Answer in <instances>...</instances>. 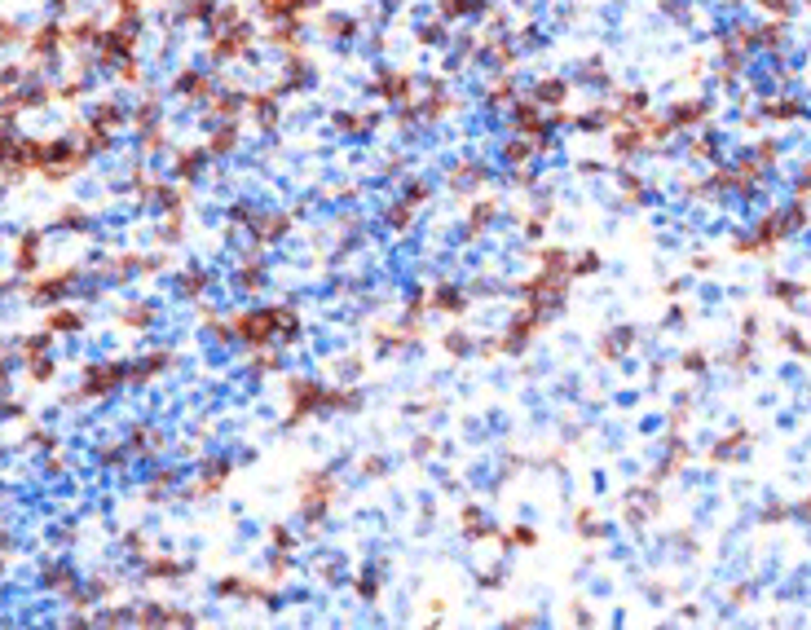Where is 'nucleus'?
<instances>
[{"instance_id":"obj_1","label":"nucleus","mask_w":811,"mask_h":630,"mask_svg":"<svg viewBox=\"0 0 811 630\" xmlns=\"http://www.w3.org/2000/svg\"><path fill=\"white\" fill-rule=\"evenodd\" d=\"M119 375H124L119 366H111V371H93V375H89V392H106V388H115Z\"/></svg>"},{"instance_id":"obj_2","label":"nucleus","mask_w":811,"mask_h":630,"mask_svg":"<svg viewBox=\"0 0 811 630\" xmlns=\"http://www.w3.org/2000/svg\"><path fill=\"white\" fill-rule=\"evenodd\" d=\"M54 326H58V331H66V326L75 331V326H80V318H75V313H58V318H54Z\"/></svg>"},{"instance_id":"obj_3","label":"nucleus","mask_w":811,"mask_h":630,"mask_svg":"<svg viewBox=\"0 0 811 630\" xmlns=\"http://www.w3.org/2000/svg\"><path fill=\"white\" fill-rule=\"evenodd\" d=\"M763 5H767V9H780V14H785V0H763Z\"/></svg>"}]
</instances>
